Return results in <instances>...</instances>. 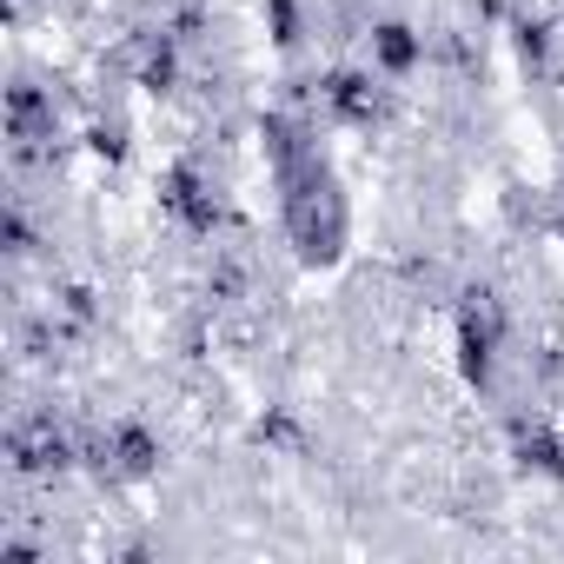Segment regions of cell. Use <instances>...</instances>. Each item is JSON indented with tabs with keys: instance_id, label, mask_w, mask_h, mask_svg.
Instances as JSON below:
<instances>
[{
	"instance_id": "6da1fadb",
	"label": "cell",
	"mask_w": 564,
	"mask_h": 564,
	"mask_svg": "<svg viewBox=\"0 0 564 564\" xmlns=\"http://www.w3.org/2000/svg\"><path fill=\"white\" fill-rule=\"evenodd\" d=\"M372 54H379L386 74H405V67L419 61V41H412V28H379V34H372Z\"/></svg>"
}]
</instances>
